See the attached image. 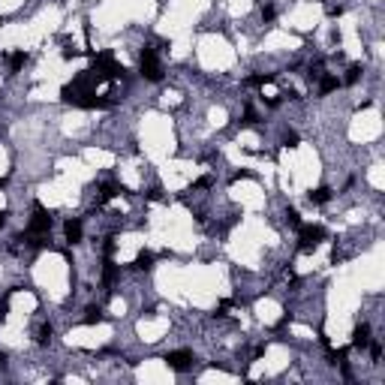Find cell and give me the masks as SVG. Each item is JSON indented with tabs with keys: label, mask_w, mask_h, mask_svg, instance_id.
<instances>
[{
	"label": "cell",
	"mask_w": 385,
	"mask_h": 385,
	"mask_svg": "<svg viewBox=\"0 0 385 385\" xmlns=\"http://www.w3.org/2000/svg\"><path fill=\"white\" fill-rule=\"evenodd\" d=\"M142 76L148 81H160L163 78V66H160V60H156V51L154 48H145L142 51Z\"/></svg>",
	"instance_id": "obj_1"
},
{
	"label": "cell",
	"mask_w": 385,
	"mask_h": 385,
	"mask_svg": "<svg viewBox=\"0 0 385 385\" xmlns=\"http://www.w3.org/2000/svg\"><path fill=\"white\" fill-rule=\"evenodd\" d=\"M301 229V250H316V244L325 238L322 226H298Z\"/></svg>",
	"instance_id": "obj_2"
},
{
	"label": "cell",
	"mask_w": 385,
	"mask_h": 385,
	"mask_svg": "<svg viewBox=\"0 0 385 385\" xmlns=\"http://www.w3.org/2000/svg\"><path fill=\"white\" fill-rule=\"evenodd\" d=\"M166 361H169L172 370H190V367H192V352H187V349H178V352H169Z\"/></svg>",
	"instance_id": "obj_3"
},
{
	"label": "cell",
	"mask_w": 385,
	"mask_h": 385,
	"mask_svg": "<svg viewBox=\"0 0 385 385\" xmlns=\"http://www.w3.org/2000/svg\"><path fill=\"white\" fill-rule=\"evenodd\" d=\"M63 232H66V241H69V244H78V241H81V223H78V220H66Z\"/></svg>",
	"instance_id": "obj_4"
},
{
	"label": "cell",
	"mask_w": 385,
	"mask_h": 385,
	"mask_svg": "<svg viewBox=\"0 0 385 385\" xmlns=\"http://www.w3.org/2000/svg\"><path fill=\"white\" fill-rule=\"evenodd\" d=\"M367 343H370V328H367V325H358V328L352 331V346L364 349Z\"/></svg>",
	"instance_id": "obj_5"
},
{
	"label": "cell",
	"mask_w": 385,
	"mask_h": 385,
	"mask_svg": "<svg viewBox=\"0 0 385 385\" xmlns=\"http://www.w3.org/2000/svg\"><path fill=\"white\" fill-rule=\"evenodd\" d=\"M340 87V78L337 76H319V94H331V91H337Z\"/></svg>",
	"instance_id": "obj_6"
},
{
	"label": "cell",
	"mask_w": 385,
	"mask_h": 385,
	"mask_svg": "<svg viewBox=\"0 0 385 385\" xmlns=\"http://www.w3.org/2000/svg\"><path fill=\"white\" fill-rule=\"evenodd\" d=\"M117 192H124L117 184H102V190H99V205H106V202H112Z\"/></svg>",
	"instance_id": "obj_7"
},
{
	"label": "cell",
	"mask_w": 385,
	"mask_h": 385,
	"mask_svg": "<svg viewBox=\"0 0 385 385\" xmlns=\"http://www.w3.org/2000/svg\"><path fill=\"white\" fill-rule=\"evenodd\" d=\"M328 199H331V190L328 187H316V190L310 192V205H325Z\"/></svg>",
	"instance_id": "obj_8"
},
{
	"label": "cell",
	"mask_w": 385,
	"mask_h": 385,
	"mask_svg": "<svg viewBox=\"0 0 385 385\" xmlns=\"http://www.w3.org/2000/svg\"><path fill=\"white\" fill-rule=\"evenodd\" d=\"M151 265H154V253H148V250H142V253H138V256H135V268H138V271H148Z\"/></svg>",
	"instance_id": "obj_9"
},
{
	"label": "cell",
	"mask_w": 385,
	"mask_h": 385,
	"mask_svg": "<svg viewBox=\"0 0 385 385\" xmlns=\"http://www.w3.org/2000/svg\"><path fill=\"white\" fill-rule=\"evenodd\" d=\"M102 319V310L99 307H87L84 310V325H94V322H99Z\"/></svg>",
	"instance_id": "obj_10"
},
{
	"label": "cell",
	"mask_w": 385,
	"mask_h": 385,
	"mask_svg": "<svg viewBox=\"0 0 385 385\" xmlns=\"http://www.w3.org/2000/svg\"><path fill=\"white\" fill-rule=\"evenodd\" d=\"M115 277H117V268L112 265V262H106V268H102V283H115Z\"/></svg>",
	"instance_id": "obj_11"
},
{
	"label": "cell",
	"mask_w": 385,
	"mask_h": 385,
	"mask_svg": "<svg viewBox=\"0 0 385 385\" xmlns=\"http://www.w3.org/2000/svg\"><path fill=\"white\" fill-rule=\"evenodd\" d=\"M24 60H27L24 51H15V55L9 58V69H12V73H15V69H21V66H24Z\"/></svg>",
	"instance_id": "obj_12"
},
{
	"label": "cell",
	"mask_w": 385,
	"mask_h": 385,
	"mask_svg": "<svg viewBox=\"0 0 385 385\" xmlns=\"http://www.w3.org/2000/svg\"><path fill=\"white\" fill-rule=\"evenodd\" d=\"M358 76H361V66H349L343 81H346V84H352V81H358Z\"/></svg>",
	"instance_id": "obj_13"
},
{
	"label": "cell",
	"mask_w": 385,
	"mask_h": 385,
	"mask_svg": "<svg viewBox=\"0 0 385 385\" xmlns=\"http://www.w3.org/2000/svg\"><path fill=\"white\" fill-rule=\"evenodd\" d=\"M48 340H51V328H48V325H42V328L37 331V343H42V346H45Z\"/></svg>",
	"instance_id": "obj_14"
},
{
	"label": "cell",
	"mask_w": 385,
	"mask_h": 385,
	"mask_svg": "<svg viewBox=\"0 0 385 385\" xmlns=\"http://www.w3.org/2000/svg\"><path fill=\"white\" fill-rule=\"evenodd\" d=\"M286 223L298 229V226H301V217H298V211H292V208H289V211H286Z\"/></svg>",
	"instance_id": "obj_15"
},
{
	"label": "cell",
	"mask_w": 385,
	"mask_h": 385,
	"mask_svg": "<svg viewBox=\"0 0 385 385\" xmlns=\"http://www.w3.org/2000/svg\"><path fill=\"white\" fill-rule=\"evenodd\" d=\"M244 124H256V112H253V109L244 112Z\"/></svg>",
	"instance_id": "obj_16"
},
{
	"label": "cell",
	"mask_w": 385,
	"mask_h": 385,
	"mask_svg": "<svg viewBox=\"0 0 385 385\" xmlns=\"http://www.w3.org/2000/svg\"><path fill=\"white\" fill-rule=\"evenodd\" d=\"M262 19L271 21V19H274V9H271V6H265V9H262Z\"/></svg>",
	"instance_id": "obj_17"
},
{
	"label": "cell",
	"mask_w": 385,
	"mask_h": 385,
	"mask_svg": "<svg viewBox=\"0 0 385 385\" xmlns=\"http://www.w3.org/2000/svg\"><path fill=\"white\" fill-rule=\"evenodd\" d=\"M6 313H9V301L0 304V319H6Z\"/></svg>",
	"instance_id": "obj_18"
},
{
	"label": "cell",
	"mask_w": 385,
	"mask_h": 385,
	"mask_svg": "<svg viewBox=\"0 0 385 385\" xmlns=\"http://www.w3.org/2000/svg\"><path fill=\"white\" fill-rule=\"evenodd\" d=\"M3 226H6V214H0V229H3Z\"/></svg>",
	"instance_id": "obj_19"
}]
</instances>
